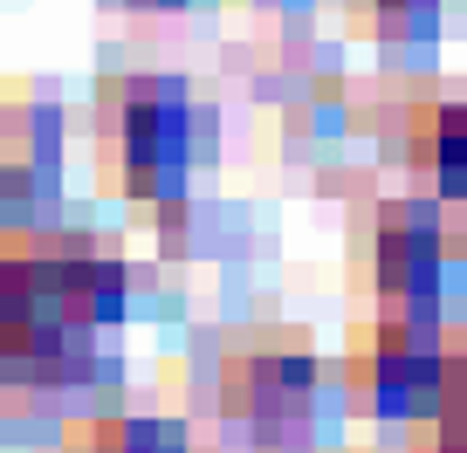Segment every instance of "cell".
I'll return each mask as SVG.
<instances>
[{"instance_id": "9", "label": "cell", "mask_w": 467, "mask_h": 453, "mask_svg": "<svg viewBox=\"0 0 467 453\" xmlns=\"http://www.w3.org/2000/svg\"><path fill=\"white\" fill-rule=\"evenodd\" d=\"M350 15L365 21L371 35L399 42V35H433V21H440V0H350Z\"/></svg>"}, {"instance_id": "10", "label": "cell", "mask_w": 467, "mask_h": 453, "mask_svg": "<svg viewBox=\"0 0 467 453\" xmlns=\"http://www.w3.org/2000/svg\"><path fill=\"white\" fill-rule=\"evenodd\" d=\"M453 241L467 248V192H453Z\"/></svg>"}, {"instance_id": "6", "label": "cell", "mask_w": 467, "mask_h": 453, "mask_svg": "<svg viewBox=\"0 0 467 453\" xmlns=\"http://www.w3.org/2000/svg\"><path fill=\"white\" fill-rule=\"evenodd\" d=\"M406 159L440 186V200L467 192V97H420L406 110Z\"/></svg>"}, {"instance_id": "5", "label": "cell", "mask_w": 467, "mask_h": 453, "mask_svg": "<svg viewBox=\"0 0 467 453\" xmlns=\"http://www.w3.org/2000/svg\"><path fill=\"white\" fill-rule=\"evenodd\" d=\"M447 227H440L433 200H385L379 206V227H371V289H379L385 309H426L440 303L447 289Z\"/></svg>"}, {"instance_id": "1", "label": "cell", "mask_w": 467, "mask_h": 453, "mask_svg": "<svg viewBox=\"0 0 467 453\" xmlns=\"http://www.w3.org/2000/svg\"><path fill=\"white\" fill-rule=\"evenodd\" d=\"M131 262L103 234L0 227V378L21 392L76 385L97 357L89 336L124 316Z\"/></svg>"}, {"instance_id": "11", "label": "cell", "mask_w": 467, "mask_h": 453, "mask_svg": "<svg viewBox=\"0 0 467 453\" xmlns=\"http://www.w3.org/2000/svg\"><path fill=\"white\" fill-rule=\"evenodd\" d=\"M131 7H186V0H131Z\"/></svg>"}, {"instance_id": "2", "label": "cell", "mask_w": 467, "mask_h": 453, "mask_svg": "<svg viewBox=\"0 0 467 453\" xmlns=\"http://www.w3.org/2000/svg\"><path fill=\"white\" fill-rule=\"evenodd\" d=\"M97 138H103V179L131 206L165 213V206L186 200L200 103L179 76H117V83H103Z\"/></svg>"}, {"instance_id": "3", "label": "cell", "mask_w": 467, "mask_h": 453, "mask_svg": "<svg viewBox=\"0 0 467 453\" xmlns=\"http://www.w3.org/2000/svg\"><path fill=\"white\" fill-rule=\"evenodd\" d=\"M317 378H323V365L303 336L262 330V336H248V344L227 351V365H220V406H227L234 426H248L262 447H282L309 419Z\"/></svg>"}, {"instance_id": "4", "label": "cell", "mask_w": 467, "mask_h": 453, "mask_svg": "<svg viewBox=\"0 0 467 453\" xmlns=\"http://www.w3.org/2000/svg\"><path fill=\"white\" fill-rule=\"evenodd\" d=\"M440 357L447 344L433 323L412 309H379L350 344V398H365L385 419H420L440 392Z\"/></svg>"}, {"instance_id": "8", "label": "cell", "mask_w": 467, "mask_h": 453, "mask_svg": "<svg viewBox=\"0 0 467 453\" xmlns=\"http://www.w3.org/2000/svg\"><path fill=\"white\" fill-rule=\"evenodd\" d=\"M420 447L426 453H467V344H447L440 357V392L420 412Z\"/></svg>"}, {"instance_id": "7", "label": "cell", "mask_w": 467, "mask_h": 453, "mask_svg": "<svg viewBox=\"0 0 467 453\" xmlns=\"http://www.w3.org/2000/svg\"><path fill=\"white\" fill-rule=\"evenodd\" d=\"M62 453H192V439L151 412H89L62 433Z\"/></svg>"}]
</instances>
